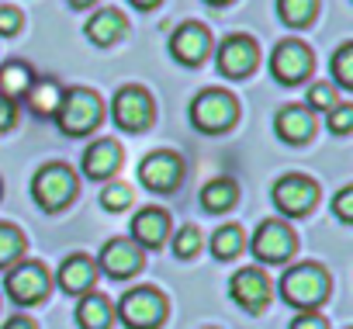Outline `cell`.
Instances as JSON below:
<instances>
[{
  "instance_id": "277c9868",
  "label": "cell",
  "mask_w": 353,
  "mask_h": 329,
  "mask_svg": "<svg viewBox=\"0 0 353 329\" xmlns=\"http://www.w3.org/2000/svg\"><path fill=\"white\" fill-rule=\"evenodd\" d=\"M236 118H239V101L229 90H222V87H208V90H201L191 101V125L198 132L219 135V132L232 128Z\"/></svg>"
},
{
  "instance_id": "ac0fdd59",
  "label": "cell",
  "mask_w": 353,
  "mask_h": 329,
  "mask_svg": "<svg viewBox=\"0 0 353 329\" xmlns=\"http://www.w3.org/2000/svg\"><path fill=\"white\" fill-rule=\"evenodd\" d=\"M274 128H277V135H281L284 142L298 146V142H308V139H312V132H315V114H312L305 104H288V108L277 111Z\"/></svg>"
},
{
  "instance_id": "30bf717a",
  "label": "cell",
  "mask_w": 353,
  "mask_h": 329,
  "mask_svg": "<svg viewBox=\"0 0 353 329\" xmlns=\"http://www.w3.org/2000/svg\"><path fill=\"white\" fill-rule=\"evenodd\" d=\"M294 232L281 222V219H267L256 226L253 239H250V250L260 263H284L291 253H294Z\"/></svg>"
},
{
  "instance_id": "f546056e",
  "label": "cell",
  "mask_w": 353,
  "mask_h": 329,
  "mask_svg": "<svg viewBox=\"0 0 353 329\" xmlns=\"http://www.w3.org/2000/svg\"><path fill=\"white\" fill-rule=\"evenodd\" d=\"M198 246H201V232H198V226H184L181 232L173 236V253L181 257V260L194 257V253H198Z\"/></svg>"
},
{
  "instance_id": "4dcf8cb0",
  "label": "cell",
  "mask_w": 353,
  "mask_h": 329,
  "mask_svg": "<svg viewBox=\"0 0 353 329\" xmlns=\"http://www.w3.org/2000/svg\"><path fill=\"white\" fill-rule=\"evenodd\" d=\"M101 205H104L108 212H125V208L132 205V188H128V184H108V188L101 191Z\"/></svg>"
},
{
  "instance_id": "5bb4252c",
  "label": "cell",
  "mask_w": 353,
  "mask_h": 329,
  "mask_svg": "<svg viewBox=\"0 0 353 329\" xmlns=\"http://www.w3.org/2000/svg\"><path fill=\"white\" fill-rule=\"evenodd\" d=\"M208 52H212V35L198 21H184L170 35V56L181 66H201L208 59Z\"/></svg>"
},
{
  "instance_id": "6da1fadb",
  "label": "cell",
  "mask_w": 353,
  "mask_h": 329,
  "mask_svg": "<svg viewBox=\"0 0 353 329\" xmlns=\"http://www.w3.org/2000/svg\"><path fill=\"white\" fill-rule=\"evenodd\" d=\"M52 118L63 135H90L104 118V101L90 87H70V90H63V101Z\"/></svg>"
},
{
  "instance_id": "9c48e42d",
  "label": "cell",
  "mask_w": 353,
  "mask_h": 329,
  "mask_svg": "<svg viewBox=\"0 0 353 329\" xmlns=\"http://www.w3.org/2000/svg\"><path fill=\"white\" fill-rule=\"evenodd\" d=\"M270 73L277 83L284 87H294V83H305L308 73H312V52L305 42L298 39H284L274 52H270Z\"/></svg>"
},
{
  "instance_id": "f35d334b",
  "label": "cell",
  "mask_w": 353,
  "mask_h": 329,
  "mask_svg": "<svg viewBox=\"0 0 353 329\" xmlns=\"http://www.w3.org/2000/svg\"><path fill=\"white\" fill-rule=\"evenodd\" d=\"M73 8H90V4H97V0H70Z\"/></svg>"
},
{
  "instance_id": "5b68a950",
  "label": "cell",
  "mask_w": 353,
  "mask_h": 329,
  "mask_svg": "<svg viewBox=\"0 0 353 329\" xmlns=\"http://www.w3.org/2000/svg\"><path fill=\"white\" fill-rule=\"evenodd\" d=\"M111 118L121 132H145L156 118L152 108V94L139 83H125L114 97H111Z\"/></svg>"
},
{
  "instance_id": "74e56055",
  "label": "cell",
  "mask_w": 353,
  "mask_h": 329,
  "mask_svg": "<svg viewBox=\"0 0 353 329\" xmlns=\"http://www.w3.org/2000/svg\"><path fill=\"white\" fill-rule=\"evenodd\" d=\"M132 8H139V11H152V8H159L163 0H128Z\"/></svg>"
},
{
  "instance_id": "2e32d148",
  "label": "cell",
  "mask_w": 353,
  "mask_h": 329,
  "mask_svg": "<svg viewBox=\"0 0 353 329\" xmlns=\"http://www.w3.org/2000/svg\"><path fill=\"white\" fill-rule=\"evenodd\" d=\"M94 281H97V263L87 253H73L59 263V288L66 295L83 298L87 291H94Z\"/></svg>"
},
{
  "instance_id": "603a6c76",
  "label": "cell",
  "mask_w": 353,
  "mask_h": 329,
  "mask_svg": "<svg viewBox=\"0 0 353 329\" xmlns=\"http://www.w3.org/2000/svg\"><path fill=\"white\" fill-rule=\"evenodd\" d=\"M32 83H35V73H32L28 63L11 59V63L0 66V94H4L8 101H21V97L28 94Z\"/></svg>"
},
{
  "instance_id": "484cf974",
  "label": "cell",
  "mask_w": 353,
  "mask_h": 329,
  "mask_svg": "<svg viewBox=\"0 0 353 329\" xmlns=\"http://www.w3.org/2000/svg\"><path fill=\"white\" fill-rule=\"evenodd\" d=\"M243 243H246V236H243L239 226H222L212 236V257L215 260H232V257L243 253Z\"/></svg>"
},
{
  "instance_id": "4fadbf2b",
  "label": "cell",
  "mask_w": 353,
  "mask_h": 329,
  "mask_svg": "<svg viewBox=\"0 0 353 329\" xmlns=\"http://www.w3.org/2000/svg\"><path fill=\"white\" fill-rule=\"evenodd\" d=\"M229 295H232V301H236L243 312L256 315V312H263L267 301H270V281H267V274H263L260 267H243V270L232 274Z\"/></svg>"
},
{
  "instance_id": "d6986e66",
  "label": "cell",
  "mask_w": 353,
  "mask_h": 329,
  "mask_svg": "<svg viewBox=\"0 0 353 329\" xmlns=\"http://www.w3.org/2000/svg\"><path fill=\"white\" fill-rule=\"evenodd\" d=\"M166 236H170V215L163 208H142L132 219V239H135V246L156 250V246L166 243Z\"/></svg>"
},
{
  "instance_id": "836d02e7",
  "label": "cell",
  "mask_w": 353,
  "mask_h": 329,
  "mask_svg": "<svg viewBox=\"0 0 353 329\" xmlns=\"http://www.w3.org/2000/svg\"><path fill=\"white\" fill-rule=\"evenodd\" d=\"M332 212H336L339 222H353V188H343L332 198Z\"/></svg>"
},
{
  "instance_id": "e0dca14e",
  "label": "cell",
  "mask_w": 353,
  "mask_h": 329,
  "mask_svg": "<svg viewBox=\"0 0 353 329\" xmlns=\"http://www.w3.org/2000/svg\"><path fill=\"white\" fill-rule=\"evenodd\" d=\"M121 167V146L114 139H97L83 152V174L90 181H108Z\"/></svg>"
},
{
  "instance_id": "1f68e13d",
  "label": "cell",
  "mask_w": 353,
  "mask_h": 329,
  "mask_svg": "<svg viewBox=\"0 0 353 329\" xmlns=\"http://www.w3.org/2000/svg\"><path fill=\"white\" fill-rule=\"evenodd\" d=\"M325 121H329V128L336 132V135H350V128H353V104H336L332 111H325Z\"/></svg>"
},
{
  "instance_id": "83f0119b",
  "label": "cell",
  "mask_w": 353,
  "mask_h": 329,
  "mask_svg": "<svg viewBox=\"0 0 353 329\" xmlns=\"http://www.w3.org/2000/svg\"><path fill=\"white\" fill-rule=\"evenodd\" d=\"M332 77H336V83L339 87H353V42H343L336 52H332Z\"/></svg>"
},
{
  "instance_id": "f1b7e54d",
  "label": "cell",
  "mask_w": 353,
  "mask_h": 329,
  "mask_svg": "<svg viewBox=\"0 0 353 329\" xmlns=\"http://www.w3.org/2000/svg\"><path fill=\"white\" fill-rule=\"evenodd\" d=\"M308 111H332L339 101H336V87L332 83H312L308 87Z\"/></svg>"
},
{
  "instance_id": "8fae6325",
  "label": "cell",
  "mask_w": 353,
  "mask_h": 329,
  "mask_svg": "<svg viewBox=\"0 0 353 329\" xmlns=\"http://www.w3.org/2000/svg\"><path fill=\"white\" fill-rule=\"evenodd\" d=\"M215 63H219V70L229 77V80H243V77H250L253 70H256V63H260V46H256V39L253 35H229L222 46H219V52H215Z\"/></svg>"
},
{
  "instance_id": "d590c367",
  "label": "cell",
  "mask_w": 353,
  "mask_h": 329,
  "mask_svg": "<svg viewBox=\"0 0 353 329\" xmlns=\"http://www.w3.org/2000/svg\"><path fill=\"white\" fill-rule=\"evenodd\" d=\"M14 118H18V104L0 94V132H8V128L14 125Z\"/></svg>"
},
{
  "instance_id": "cb8c5ba5",
  "label": "cell",
  "mask_w": 353,
  "mask_h": 329,
  "mask_svg": "<svg viewBox=\"0 0 353 329\" xmlns=\"http://www.w3.org/2000/svg\"><path fill=\"white\" fill-rule=\"evenodd\" d=\"M236 198H239V188H236V181H229V177H215V181H208V184L201 188V208L212 212V215L229 212V208L236 205Z\"/></svg>"
},
{
  "instance_id": "3957f363",
  "label": "cell",
  "mask_w": 353,
  "mask_h": 329,
  "mask_svg": "<svg viewBox=\"0 0 353 329\" xmlns=\"http://www.w3.org/2000/svg\"><path fill=\"white\" fill-rule=\"evenodd\" d=\"M77 174L66 163H46L32 177V198L42 212H63L77 198Z\"/></svg>"
},
{
  "instance_id": "7c38bea8",
  "label": "cell",
  "mask_w": 353,
  "mask_h": 329,
  "mask_svg": "<svg viewBox=\"0 0 353 329\" xmlns=\"http://www.w3.org/2000/svg\"><path fill=\"white\" fill-rule=\"evenodd\" d=\"M270 198H274V205H277L281 215H305V212H312V205L319 201V188H315V181L305 177V174H284V177L274 184Z\"/></svg>"
},
{
  "instance_id": "7a4b0ae2",
  "label": "cell",
  "mask_w": 353,
  "mask_h": 329,
  "mask_svg": "<svg viewBox=\"0 0 353 329\" xmlns=\"http://www.w3.org/2000/svg\"><path fill=\"white\" fill-rule=\"evenodd\" d=\"M281 295L298 312H315L329 298V274L319 263H294L281 277Z\"/></svg>"
},
{
  "instance_id": "8992f818",
  "label": "cell",
  "mask_w": 353,
  "mask_h": 329,
  "mask_svg": "<svg viewBox=\"0 0 353 329\" xmlns=\"http://www.w3.org/2000/svg\"><path fill=\"white\" fill-rule=\"evenodd\" d=\"M166 315V301L152 288H132L118 301V319L128 329H156Z\"/></svg>"
},
{
  "instance_id": "52a82bcc",
  "label": "cell",
  "mask_w": 353,
  "mask_h": 329,
  "mask_svg": "<svg viewBox=\"0 0 353 329\" xmlns=\"http://www.w3.org/2000/svg\"><path fill=\"white\" fill-rule=\"evenodd\" d=\"M52 281H49V270L39 263V260H21V263H11L8 277H4V291L11 295V301L18 305H35L49 295Z\"/></svg>"
},
{
  "instance_id": "d6a6232c",
  "label": "cell",
  "mask_w": 353,
  "mask_h": 329,
  "mask_svg": "<svg viewBox=\"0 0 353 329\" xmlns=\"http://www.w3.org/2000/svg\"><path fill=\"white\" fill-rule=\"evenodd\" d=\"M25 25V14L11 4H0V35H18Z\"/></svg>"
},
{
  "instance_id": "ab89813d",
  "label": "cell",
  "mask_w": 353,
  "mask_h": 329,
  "mask_svg": "<svg viewBox=\"0 0 353 329\" xmlns=\"http://www.w3.org/2000/svg\"><path fill=\"white\" fill-rule=\"evenodd\" d=\"M205 4H215L219 8V4H229V0H205Z\"/></svg>"
},
{
  "instance_id": "9a60e30c",
  "label": "cell",
  "mask_w": 353,
  "mask_h": 329,
  "mask_svg": "<svg viewBox=\"0 0 353 329\" xmlns=\"http://www.w3.org/2000/svg\"><path fill=\"white\" fill-rule=\"evenodd\" d=\"M97 267H101L108 277L125 281V277H132V274L142 270V250H139L135 243H128V239H111V243H104Z\"/></svg>"
},
{
  "instance_id": "44dd1931",
  "label": "cell",
  "mask_w": 353,
  "mask_h": 329,
  "mask_svg": "<svg viewBox=\"0 0 353 329\" xmlns=\"http://www.w3.org/2000/svg\"><path fill=\"white\" fill-rule=\"evenodd\" d=\"M25 101H28V108H32L39 118H52L56 108H59V101H63V87H59V80H52V77H35V83H32L28 94H25Z\"/></svg>"
},
{
  "instance_id": "4316f807",
  "label": "cell",
  "mask_w": 353,
  "mask_h": 329,
  "mask_svg": "<svg viewBox=\"0 0 353 329\" xmlns=\"http://www.w3.org/2000/svg\"><path fill=\"white\" fill-rule=\"evenodd\" d=\"M21 253H25V236H21V229L11 226V222H0V267L18 263Z\"/></svg>"
},
{
  "instance_id": "e575fe53",
  "label": "cell",
  "mask_w": 353,
  "mask_h": 329,
  "mask_svg": "<svg viewBox=\"0 0 353 329\" xmlns=\"http://www.w3.org/2000/svg\"><path fill=\"white\" fill-rule=\"evenodd\" d=\"M291 329H329V326H325V319L319 312H298L294 322H291Z\"/></svg>"
},
{
  "instance_id": "7402d4cb",
  "label": "cell",
  "mask_w": 353,
  "mask_h": 329,
  "mask_svg": "<svg viewBox=\"0 0 353 329\" xmlns=\"http://www.w3.org/2000/svg\"><path fill=\"white\" fill-rule=\"evenodd\" d=\"M111 319H114V308L104 295L97 291H87L77 305V322L80 329H111Z\"/></svg>"
},
{
  "instance_id": "ba28073f",
  "label": "cell",
  "mask_w": 353,
  "mask_h": 329,
  "mask_svg": "<svg viewBox=\"0 0 353 329\" xmlns=\"http://www.w3.org/2000/svg\"><path fill=\"white\" fill-rule=\"evenodd\" d=\"M181 174H184V159L176 156L173 149H156L149 152L142 163H139V181L142 188L156 191V195H170L181 184Z\"/></svg>"
},
{
  "instance_id": "8d00e7d4",
  "label": "cell",
  "mask_w": 353,
  "mask_h": 329,
  "mask_svg": "<svg viewBox=\"0 0 353 329\" xmlns=\"http://www.w3.org/2000/svg\"><path fill=\"white\" fill-rule=\"evenodd\" d=\"M0 329H35V322H32V319H25V315H14V319H8Z\"/></svg>"
},
{
  "instance_id": "ffe728a7",
  "label": "cell",
  "mask_w": 353,
  "mask_h": 329,
  "mask_svg": "<svg viewBox=\"0 0 353 329\" xmlns=\"http://www.w3.org/2000/svg\"><path fill=\"white\" fill-rule=\"evenodd\" d=\"M125 32H128V21H125V14H121V11H114V8H104V11L90 14V21L83 25V35H87L94 46H101V49H108V46L121 42V39H125Z\"/></svg>"
},
{
  "instance_id": "d4e9b609",
  "label": "cell",
  "mask_w": 353,
  "mask_h": 329,
  "mask_svg": "<svg viewBox=\"0 0 353 329\" xmlns=\"http://www.w3.org/2000/svg\"><path fill=\"white\" fill-rule=\"evenodd\" d=\"M319 14V0H277V18L288 28H308Z\"/></svg>"
}]
</instances>
